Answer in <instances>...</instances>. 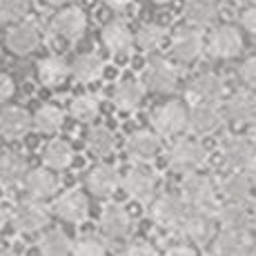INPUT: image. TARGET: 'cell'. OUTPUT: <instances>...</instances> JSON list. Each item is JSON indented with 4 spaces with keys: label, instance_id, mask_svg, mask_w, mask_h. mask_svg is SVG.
Instances as JSON below:
<instances>
[{
    "label": "cell",
    "instance_id": "10",
    "mask_svg": "<svg viewBox=\"0 0 256 256\" xmlns=\"http://www.w3.org/2000/svg\"><path fill=\"white\" fill-rule=\"evenodd\" d=\"M145 82L154 92L170 94L178 85V70L165 58H152L145 67Z\"/></svg>",
    "mask_w": 256,
    "mask_h": 256
},
{
    "label": "cell",
    "instance_id": "46",
    "mask_svg": "<svg viewBox=\"0 0 256 256\" xmlns=\"http://www.w3.org/2000/svg\"><path fill=\"white\" fill-rule=\"evenodd\" d=\"M112 9H125L127 4H132V0H105Z\"/></svg>",
    "mask_w": 256,
    "mask_h": 256
},
{
    "label": "cell",
    "instance_id": "22",
    "mask_svg": "<svg viewBox=\"0 0 256 256\" xmlns=\"http://www.w3.org/2000/svg\"><path fill=\"white\" fill-rule=\"evenodd\" d=\"M32 125H34V118L22 107H4L0 112V134L9 140L24 136Z\"/></svg>",
    "mask_w": 256,
    "mask_h": 256
},
{
    "label": "cell",
    "instance_id": "14",
    "mask_svg": "<svg viewBox=\"0 0 256 256\" xmlns=\"http://www.w3.org/2000/svg\"><path fill=\"white\" fill-rule=\"evenodd\" d=\"M100 232L110 240H122L132 232V216L122 205L110 203L100 214Z\"/></svg>",
    "mask_w": 256,
    "mask_h": 256
},
{
    "label": "cell",
    "instance_id": "15",
    "mask_svg": "<svg viewBox=\"0 0 256 256\" xmlns=\"http://www.w3.org/2000/svg\"><path fill=\"white\" fill-rule=\"evenodd\" d=\"M214 223L216 216L212 212H200V210H190L187 218L183 220L178 232L185 236L192 243H208V240L214 236Z\"/></svg>",
    "mask_w": 256,
    "mask_h": 256
},
{
    "label": "cell",
    "instance_id": "18",
    "mask_svg": "<svg viewBox=\"0 0 256 256\" xmlns=\"http://www.w3.org/2000/svg\"><path fill=\"white\" fill-rule=\"evenodd\" d=\"M118 185H122V180L114 165H94L87 174V190L96 196H112L118 190Z\"/></svg>",
    "mask_w": 256,
    "mask_h": 256
},
{
    "label": "cell",
    "instance_id": "36",
    "mask_svg": "<svg viewBox=\"0 0 256 256\" xmlns=\"http://www.w3.org/2000/svg\"><path fill=\"white\" fill-rule=\"evenodd\" d=\"M163 38H165V29L160 24H154V22H147L142 24L136 34V45H138L142 52H154L163 45Z\"/></svg>",
    "mask_w": 256,
    "mask_h": 256
},
{
    "label": "cell",
    "instance_id": "16",
    "mask_svg": "<svg viewBox=\"0 0 256 256\" xmlns=\"http://www.w3.org/2000/svg\"><path fill=\"white\" fill-rule=\"evenodd\" d=\"M38 45H40V27L32 20L14 24L7 32V47L18 56L32 54Z\"/></svg>",
    "mask_w": 256,
    "mask_h": 256
},
{
    "label": "cell",
    "instance_id": "23",
    "mask_svg": "<svg viewBox=\"0 0 256 256\" xmlns=\"http://www.w3.org/2000/svg\"><path fill=\"white\" fill-rule=\"evenodd\" d=\"M160 152V140L154 132H147V130H140V132H134V134L127 138V154L132 156L134 160H152L156 158Z\"/></svg>",
    "mask_w": 256,
    "mask_h": 256
},
{
    "label": "cell",
    "instance_id": "21",
    "mask_svg": "<svg viewBox=\"0 0 256 256\" xmlns=\"http://www.w3.org/2000/svg\"><path fill=\"white\" fill-rule=\"evenodd\" d=\"M220 125H223V114L216 105H194L190 110V125L187 127L196 136L214 134Z\"/></svg>",
    "mask_w": 256,
    "mask_h": 256
},
{
    "label": "cell",
    "instance_id": "17",
    "mask_svg": "<svg viewBox=\"0 0 256 256\" xmlns=\"http://www.w3.org/2000/svg\"><path fill=\"white\" fill-rule=\"evenodd\" d=\"M54 212L67 223H82L90 216V200L82 192L72 190L58 196L56 203H54Z\"/></svg>",
    "mask_w": 256,
    "mask_h": 256
},
{
    "label": "cell",
    "instance_id": "28",
    "mask_svg": "<svg viewBox=\"0 0 256 256\" xmlns=\"http://www.w3.org/2000/svg\"><path fill=\"white\" fill-rule=\"evenodd\" d=\"M216 220L223 225V230H250L252 212L243 203H225L216 208Z\"/></svg>",
    "mask_w": 256,
    "mask_h": 256
},
{
    "label": "cell",
    "instance_id": "43",
    "mask_svg": "<svg viewBox=\"0 0 256 256\" xmlns=\"http://www.w3.org/2000/svg\"><path fill=\"white\" fill-rule=\"evenodd\" d=\"M14 96V80L7 74H0V102L9 100Z\"/></svg>",
    "mask_w": 256,
    "mask_h": 256
},
{
    "label": "cell",
    "instance_id": "11",
    "mask_svg": "<svg viewBox=\"0 0 256 256\" xmlns=\"http://www.w3.org/2000/svg\"><path fill=\"white\" fill-rule=\"evenodd\" d=\"M156 185H158L156 176L150 170H145V167H132L122 176V190L134 200H138V203H147V200L154 198Z\"/></svg>",
    "mask_w": 256,
    "mask_h": 256
},
{
    "label": "cell",
    "instance_id": "12",
    "mask_svg": "<svg viewBox=\"0 0 256 256\" xmlns=\"http://www.w3.org/2000/svg\"><path fill=\"white\" fill-rule=\"evenodd\" d=\"M205 40L203 34L196 27H180L172 38V54L178 58L180 62H192L203 54Z\"/></svg>",
    "mask_w": 256,
    "mask_h": 256
},
{
    "label": "cell",
    "instance_id": "49",
    "mask_svg": "<svg viewBox=\"0 0 256 256\" xmlns=\"http://www.w3.org/2000/svg\"><path fill=\"white\" fill-rule=\"evenodd\" d=\"M0 256H18V254L12 252V250H2V252H0Z\"/></svg>",
    "mask_w": 256,
    "mask_h": 256
},
{
    "label": "cell",
    "instance_id": "1",
    "mask_svg": "<svg viewBox=\"0 0 256 256\" xmlns=\"http://www.w3.org/2000/svg\"><path fill=\"white\" fill-rule=\"evenodd\" d=\"M180 196L190 210H200V212H212L216 208V185L210 176L205 174H187L180 183Z\"/></svg>",
    "mask_w": 256,
    "mask_h": 256
},
{
    "label": "cell",
    "instance_id": "35",
    "mask_svg": "<svg viewBox=\"0 0 256 256\" xmlns=\"http://www.w3.org/2000/svg\"><path fill=\"white\" fill-rule=\"evenodd\" d=\"M62 125V112L56 105H42L40 110L34 114V127L40 134H54Z\"/></svg>",
    "mask_w": 256,
    "mask_h": 256
},
{
    "label": "cell",
    "instance_id": "20",
    "mask_svg": "<svg viewBox=\"0 0 256 256\" xmlns=\"http://www.w3.org/2000/svg\"><path fill=\"white\" fill-rule=\"evenodd\" d=\"M100 38H102V45L110 49L112 54H120V56L130 54L136 42V36L130 32V27L120 20L107 22L100 32Z\"/></svg>",
    "mask_w": 256,
    "mask_h": 256
},
{
    "label": "cell",
    "instance_id": "31",
    "mask_svg": "<svg viewBox=\"0 0 256 256\" xmlns=\"http://www.w3.org/2000/svg\"><path fill=\"white\" fill-rule=\"evenodd\" d=\"M142 100V87L136 80H122L118 82L114 92V105L120 112H132L140 105Z\"/></svg>",
    "mask_w": 256,
    "mask_h": 256
},
{
    "label": "cell",
    "instance_id": "5",
    "mask_svg": "<svg viewBox=\"0 0 256 256\" xmlns=\"http://www.w3.org/2000/svg\"><path fill=\"white\" fill-rule=\"evenodd\" d=\"M152 125L160 136H176L190 125V112L183 102L167 100L152 112Z\"/></svg>",
    "mask_w": 256,
    "mask_h": 256
},
{
    "label": "cell",
    "instance_id": "3",
    "mask_svg": "<svg viewBox=\"0 0 256 256\" xmlns=\"http://www.w3.org/2000/svg\"><path fill=\"white\" fill-rule=\"evenodd\" d=\"M220 158L232 172L250 170L256 163V142L240 134L228 136L220 142Z\"/></svg>",
    "mask_w": 256,
    "mask_h": 256
},
{
    "label": "cell",
    "instance_id": "41",
    "mask_svg": "<svg viewBox=\"0 0 256 256\" xmlns=\"http://www.w3.org/2000/svg\"><path fill=\"white\" fill-rule=\"evenodd\" d=\"M125 256H154V248L145 238H136L125 248Z\"/></svg>",
    "mask_w": 256,
    "mask_h": 256
},
{
    "label": "cell",
    "instance_id": "52",
    "mask_svg": "<svg viewBox=\"0 0 256 256\" xmlns=\"http://www.w3.org/2000/svg\"><path fill=\"white\" fill-rule=\"evenodd\" d=\"M248 2H252V7H256V0H248Z\"/></svg>",
    "mask_w": 256,
    "mask_h": 256
},
{
    "label": "cell",
    "instance_id": "53",
    "mask_svg": "<svg viewBox=\"0 0 256 256\" xmlns=\"http://www.w3.org/2000/svg\"><path fill=\"white\" fill-rule=\"evenodd\" d=\"M0 20H2V14H0Z\"/></svg>",
    "mask_w": 256,
    "mask_h": 256
},
{
    "label": "cell",
    "instance_id": "26",
    "mask_svg": "<svg viewBox=\"0 0 256 256\" xmlns=\"http://www.w3.org/2000/svg\"><path fill=\"white\" fill-rule=\"evenodd\" d=\"M27 176H29V165L20 154L7 152V154L0 156V183L2 185L12 187V185L24 183Z\"/></svg>",
    "mask_w": 256,
    "mask_h": 256
},
{
    "label": "cell",
    "instance_id": "24",
    "mask_svg": "<svg viewBox=\"0 0 256 256\" xmlns=\"http://www.w3.org/2000/svg\"><path fill=\"white\" fill-rule=\"evenodd\" d=\"M252 178L243 172H230L220 183V194L228 198V203H243L248 205L252 198Z\"/></svg>",
    "mask_w": 256,
    "mask_h": 256
},
{
    "label": "cell",
    "instance_id": "54",
    "mask_svg": "<svg viewBox=\"0 0 256 256\" xmlns=\"http://www.w3.org/2000/svg\"><path fill=\"white\" fill-rule=\"evenodd\" d=\"M254 256H256V254H254Z\"/></svg>",
    "mask_w": 256,
    "mask_h": 256
},
{
    "label": "cell",
    "instance_id": "13",
    "mask_svg": "<svg viewBox=\"0 0 256 256\" xmlns=\"http://www.w3.org/2000/svg\"><path fill=\"white\" fill-rule=\"evenodd\" d=\"M225 114L236 125H252L256 122V92L238 90L225 102Z\"/></svg>",
    "mask_w": 256,
    "mask_h": 256
},
{
    "label": "cell",
    "instance_id": "50",
    "mask_svg": "<svg viewBox=\"0 0 256 256\" xmlns=\"http://www.w3.org/2000/svg\"><path fill=\"white\" fill-rule=\"evenodd\" d=\"M45 2H49V4H62V2H67V0H45Z\"/></svg>",
    "mask_w": 256,
    "mask_h": 256
},
{
    "label": "cell",
    "instance_id": "38",
    "mask_svg": "<svg viewBox=\"0 0 256 256\" xmlns=\"http://www.w3.org/2000/svg\"><path fill=\"white\" fill-rule=\"evenodd\" d=\"M105 240L96 234H80L74 240V256H105Z\"/></svg>",
    "mask_w": 256,
    "mask_h": 256
},
{
    "label": "cell",
    "instance_id": "37",
    "mask_svg": "<svg viewBox=\"0 0 256 256\" xmlns=\"http://www.w3.org/2000/svg\"><path fill=\"white\" fill-rule=\"evenodd\" d=\"M98 110H100V102L92 94H80L72 100V116L78 120H94L98 116Z\"/></svg>",
    "mask_w": 256,
    "mask_h": 256
},
{
    "label": "cell",
    "instance_id": "48",
    "mask_svg": "<svg viewBox=\"0 0 256 256\" xmlns=\"http://www.w3.org/2000/svg\"><path fill=\"white\" fill-rule=\"evenodd\" d=\"M250 230L256 234V210L252 212V220H250Z\"/></svg>",
    "mask_w": 256,
    "mask_h": 256
},
{
    "label": "cell",
    "instance_id": "32",
    "mask_svg": "<svg viewBox=\"0 0 256 256\" xmlns=\"http://www.w3.org/2000/svg\"><path fill=\"white\" fill-rule=\"evenodd\" d=\"M102 67H105V62H102V58L98 56V54H82V56H78L76 60H74L72 74L78 80L92 82L102 74Z\"/></svg>",
    "mask_w": 256,
    "mask_h": 256
},
{
    "label": "cell",
    "instance_id": "30",
    "mask_svg": "<svg viewBox=\"0 0 256 256\" xmlns=\"http://www.w3.org/2000/svg\"><path fill=\"white\" fill-rule=\"evenodd\" d=\"M42 158H45L47 167H52V170H65V167H70L72 160H74L72 142H67L62 138L47 142L45 150H42Z\"/></svg>",
    "mask_w": 256,
    "mask_h": 256
},
{
    "label": "cell",
    "instance_id": "7",
    "mask_svg": "<svg viewBox=\"0 0 256 256\" xmlns=\"http://www.w3.org/2000/svg\"><path fill=\"white\" fill-rule=\"evenodd\" d=\"M187 96L192 98L194 105H216V102L223 100V96H225V80L218 74L205 72L192 80L190 90H187Z\"/></svg>",
    "mask_w": 256,
    "mask_h": 256
},
{
    "label": "cell",
    "instance_id": "29",
    "mask_svg": "<svg viewBox=\"0 0 256 256\" xmlns=\"http://www.w3.org/2000/svg\"><path fill=\"white\" fill-rule=\"evenodd\" d=\"M40 256H72L74 254V240L62 230H49L38 240Z\"/></svg>",
    "mask_w": 256,
    "mask_h": 256
},
{
    "label": "cell",
    "instance_id": "2",
    "mask_svg": "<svg viewBox=\"0 0 256 256\" xmlns=\"http://www.w3.org/2000/svg\"><path fill=\"white\" fill-rule=\"evenodd\" d=\"M170 167L174 172H180V174H194L196 170L205 165L208 160V147L196 138H183L178 142H174V147L170 150Z\"/></svg>",
    "mask_w": 256,
    "mask_h": 256
},
{
    "label": "cell",
    "instance_id": "42",
    "mask_svg": "<svg viewBox=\"0 0 256 256\" xmlns=\"http://www.w3.org/2000/svg\"><path fill=\"white\" fill-rule=\"evenodd\" d=\"M240 24L245 27V32H250L256 36V7L243 9V14H240Z\"/></svg>",
    "mask_w": 256,
    "mask_h": 256
},
{
    "label": "cell",
    "instance_id": "34",
    "mask_svg": "<svg viewBox=\"0 0 256 256\" xmlns=\"http://www.w3.org/2000/svg\"><path fill=\"white\" fill-rule=\"evenodd\" d=\"M70 72H72V67H67V62L58 56L42 58L40 65H38V74H40V80L45 82V85H56V82H60Z\"/></svg>",
    "mask_w": 256,
    "mask_h": 256
},
{
    "label": "cell",
    "instance_id": "45",
    "mask_svg": "<svg viewBox=\"0 0 256 256\" xmlns=\"http://www.w3.org/2000/svg\"><path fill=\"white\" fill-rule=\"evenodd\" d=\"M9 218H12V214H9V210H7V208H4V205H2V203H0V230H2V228H4V225H7V223H9Z\"/></svg>",
    "mask_w": 256,
    "mask_h": 256
},
{
    "label": "cell",
    "instance_id": "8",
    "mask_svg": "<svg viewBox=\"0 0 256 256\" xmlns=\"http://www.w3.org/2000/svg\"><path fill=\"white\" fill-rule=\"evenodd\" d=\"M208 49L214 58H220V60H230V58H236L243 49V36L240 32L232 24H220L214 32L210 34L208 40Z\"/></svg>",
    "mask_w": 256,
    "mask_h": 256
},
{
    "label": "cell",
    "instance_id": "9",
    "mask_svg": "<svg viewBox=\"0 0 256 256\" xmlns=\"http://www.w3.org/2000/svg\"><path fill=\"white\" fill-rule=\"evenodd\" d=\"M254 238L248 230H223L214 240L216 256H252Z\"/></svg>",
    "mask_w": 256,
    "mask_h": 256
},
{
    "label": "cell",
    "instance_id": "47",
    "mask_svg": "<svg viewBox=\"0 0 256 256\" xmlns=\"http://www.w3.org/2000/svg\"><path fill=\"white\" fill-rule=\"evenodd\" d=\"M250 178H252V185L256 187V163L250 167Z\"/></svg>",
    "mask_w": 256,
    "mask_h": 256
},
{
    "label": "cell",
    "instance_id": "33",
    "mask_svg": "<svg viewBox=\"0 0 256 256\" xmlns=\"http://www.w3.org/2000/svg\"><path fill=\"white\" fill-rule=\"evenodd\" d=\"M87 147L94 152L96 156H110L116 147V136L110 127L105 125H96L90 130L87 134Z\"/></svg>",
    "mask_w": 256,
    "mask_h": 256
},
{
    "label": "cell",
    "instance_id": "39",
    "mask_svg": "<svg viewBox=\"0 0 256 256\" xmlns=\"http://www.w3.org/2000/svg\"><path fill=\"white\" fill-rule=\"evenodd\" d=\"M32 7V0H0V14L2 20H18Z\"/></svg>",
    "mask_w": 256,
    "mask_h": 256
},
{
    "label": "cell",
    "instance_id": "51",
    "mask_svg": "<svg viewBox=\"0 0 256 256\" xmlns=\"http://www.w3.org/2000/svg\"><path fill=\"white\" fill-rule=\"evenodd\" d=\"M156 4H167V2H172V0H154Z\"/></svg>",
    "mask_w": 256,
    "mask_h": 256
},
{
    "label": "cell",
    "instance_id": "6",
    "mask_svg": "<svg viewBox=\"0 0 256 256\" xmlns=\"http://www.w3.org/2000/svg\"><path fill=\"white\" fill-rule=\"evenodd\" d=\"M12 220H14V228L22 234L40 232V230H45L49 225V210L40 200H22L12 212Z\"/></svg>",
    "mask_w": 256,
    "mask_h": 256
},
{
    "label": "cell",
    "instance_id": "19",
    "mask_svg": "<svg viewBox=\"0 0 256 256\" xmlns=\"http://www.w3.org/2000/svg\"><path fill=\"white\" fill-rule=\"evenodd\" d=\"M52 27H54V32L60 38H65V40H76V38H80L82 32H85L87 18L78 7H67L56 14Z\"/></svg>",
    "mask_w": 256,
    "mask_h": 256
},
{
    "label": "cell",
    "instance_id": "27",
    "mask_svg": "<svg viewBox=\"0 0 256 256\" xmlns=\"http://www.w3.org/2000/svg\"><path fill=\"white\" fill-rule=\"evenodd\" d=\"M185 18L192 27H210L218 18V2L216 0H187Z\"/></svg>",
    "mask_w": 256,
    "mask_h": 256
},
{
    "label": "cell",
    "instance_id": "4",
    "mask_svg": "<svg viewBox=\"0 0 256 256\" xmlns=\"http://www.w3.org/2000/svg\"><path fill=\"white\" fill-rule=\"evenodd\" d=\"M190 214V205L180 194H163L156 198L152 208V220L165 230H180L183 220Z\"/></svg>",
    "mask_w": 256,
    "mask_h": 256
},
{
    "label": "cell",
    "instance_id": "44",
    "mask_svg": "<svg viewBox=\"0 0 256 256\" xmlns=\"http://www.w3.org/2000/svg\"><path fill=\"white\" fill-rule=\"evenodd\" d=\"M165 256H196V252L192 248H185V245H178V248L167 250Z\"/></svg>",
    "mask_w": 256,
    "mask_h": 256
},
{
    "label": "cell",
    "instance_id": "25",
    "mask_svg": "<svg viewBox=\"0 0 256 256\" xmlns=\"http://www.w3.org/2000/svg\"><path fill=\"white\" fill-rule=\"evenodd\" d=\"M24 187H27L32 200H42L58 192V178H56V174H52L45 167H38V170L29 172L27 180H24Z\"/></svg>",
    "mask_w": 256,
    "mask_h": 256
},
{
    "label": "cell",
    "instance_id": "40",
    "mask_svg": "<svg viewBox=\"0 0 256 256\" xmlns=\"http://www.w3.org/2000/svg\"><path fill=\"white\" fill-rule=\"evenodd\" d=\"M238 76H240V80H243V85L248 87V90L256 92V56L243 60V65L238 67Z\"/></svg>",
    "mask_w": 256,
    "mask_h": 256
}]
</instances>
